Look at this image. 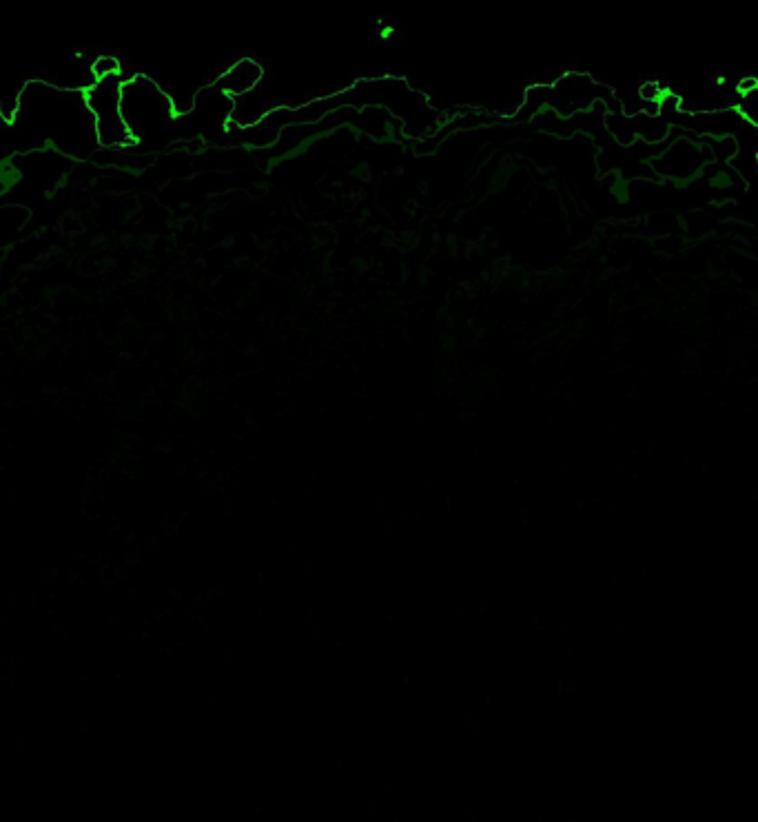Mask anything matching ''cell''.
<instances>
[{"label": "cell", "mask_w": 758, "mask_h": 822, "mask_svg": "<svg viewBox=\"0 0 758 822\" xmlns=\"http://www.w3.org/2000/svg\"><path fill=\"white\" fill-rule=\"evenodd\" d=\"M91 76L94 80H107V78H118V76H127L125 71V63H122L120 58L116 56H98L91 60Z\"/></svg>", "instance_id": "6"}, {"label": "cell", "mask_w": 758, "mask_h": 822, "mask_svg": "<svg viewBox=\"0 0 758 822\" xmlns=\"http://www.w3.org/2000/svg\"><path fill=\"white\" fill-rule=\"evenodd\" d=\"M20 182H25V171L18 164V156H0V198H5Z\"/></svg>", "instance_id": "5"}, {"label": "cell", "mask_w": 758, "mask_h": 822, "mask_svg": "<svg viewBox=\"0 0 758 822\" xmlns=\"http://www.w3.org/2000/svg\"><path fill=\"white\" fill-rule=\"evenodd\" d=\"M12 122L14 129L34 133L43 149L71 160H89L100 149L85 94L58 89L45 80L27 82Z\"/></svg>", "instance_id": "1"}, {"label": "cell", "mask_w": 758, "mask_h": 822, "mask_svg": "<svg viewBox=\"0 0 758 822\" xmlns=\"http://www.w3.org/2000/svg\"><path fill=\"white\" fill-rule=\"evenodd\" d=\"M122 118L133 147H165L180 129V111L149 76L131 74L122 85Z\"/></svg>", "instance_id": "2"}, {"label": "cell", "mask_w": 758, "mask_h": 822, "mask_svg": "<svg viewBox=\"0 0 758 822\" xmlns=\"http://www.w3.org/2000/svg\"><path fill=\"white\" fill-rule=\"evenodd\" d=\"M262 80H264V69L258 60L242 58L238 60V63H233L227 71H222V74L211 82V85L218 89L220 94L231 98L233 102H238L242 98L251 96L253 91L260 87Z\"/></svg>", "instance_id": "4"}, {"label": "cell", "mask_w": 758, "mask_h": 822, "mask_svg": "<svg viewBox=\"0 0 758 822\" xmlns=\"http://www.w3.org/2000/svg\"><path fill=\"white\" fill-rule=\"evenodd\" d=\"M705 182H708V187H712V189H730V187H734L736 178H734V173L730 169L719 167L714 173H710L708 178H705Z\"/></svg>", "instance_id": "7"}, {"label": "cell", "mask_w": 758, "mask_h": 822, "mask_svg": "<svg viewBox=\"0 0 758 822\" xmlns=\"http://www.w3.org/2000/svg\"><path fill=\"white\" fill-rule=\"evenodd\" d=\"M756 169H758V156H756Z\"/></svg>", "instance_id": "8"}, {"label": "cell", "mask_w": 758, "mask_h": 822, "mask_svg": "<svg viewBox=\"0 0 758 822\" xmlns=\"http://www.w3.org/2000/svg\"><path fill=\"white\" fill-rule=\"evenodd\" d=\"M129 76L98 80L94 87L85 91L87 107L94 116L96 138L100 149H129L133 147L131 133L122 118V85Z\"/></svg>", "instance_id": "3"}]
</instances>
